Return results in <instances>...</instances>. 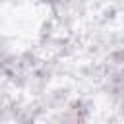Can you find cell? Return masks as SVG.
<instances>
[{
    "mask_svg": "<svg viewBox=\"0 0 124 124\" xmlns=\"http://www.w3.org/2000/svg\"><path fill=\"white\" fill-rule=\"evenodd\" d=\"M48 2H62V0H48Z\"/></svg>",
    "mask_w": 124,
    "mask_h": 124,
    "instance_id": "1",
    "label": "cell"
}]
</instances>
